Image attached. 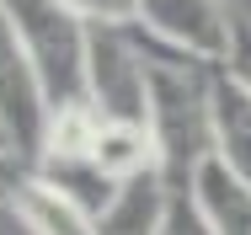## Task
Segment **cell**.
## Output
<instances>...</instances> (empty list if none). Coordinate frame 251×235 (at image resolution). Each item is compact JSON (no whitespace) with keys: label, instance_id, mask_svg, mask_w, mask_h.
Masks as SVG:
<instances>
[{"label":"cell","instance_id":"6da1fadb","mask_svg":"<svg viewBox=\"0 0 251 235\" xmlns=\"http://www.w3.org/2000/svg\"><path fill=\"white\" fill-rule=\"evenodd\" d=\"M128 32L145 53V75H150V134L160 144V177L166 187H193L198 166L214 155V70L155 43L134 22Z\"/></svg>","mask_w":251,"mask_h":235},{"label":"cell","instance_id":"7a4b0ae2","mask_svg":"<svg viewBox=\"0 0 251 235\" xmlns=\"http://www.w3.org/2000/svg\"><path fill=\"white\" fill-rule=\"evenodd\" d=\"M5 11L27 43L38 80H43L49 112L91 107V96H86V38H91V27L80 16H70L59 0H5Z\"/></svg>","mask_w":251,"mask_h":235},{"label":"cell","instance_id":"3957f363","mask_svg":"<svg viewBox=\"0 0 251 235\" xmlns=\"http://www.w3.org/2000/svg\"><path fill=\"white\" fill-rule=\"evenodd\" d=\"M86 96L101 118L150 123V75L128 27H91L86 38Z\"/></svg>","mask_w":251,"mask_h":235},{"label":"cell","instance_id":"277c9868","mask_svg":"<svg viewBox=\"0 0 251 235\" xmlns=\"http://www.w3.org/2000/svg\"><path fill=\"white\" fill-rule=\"evenodd\" d=\"M134 27L208 70H219L235 43V11L225 0H145Z\"/></svg>","mask_w":251,"mask_h":235},{"label":"cell","instance_id":"5b68a950","mask_svg":"<svg viewBox=\"0 0 251 235\" xmlns=\"http://www.w3.org/2000/svg\"><path fill=\"white\" fill-rule=\"evenodd\" d=\"M0 123L11 129V139L27 160H38L43 134H49V96H43V80L27 59V43H22L5 0H0Z\"/></svg>","mask_w":251,"mask_h":235},{"label":"cell","instance_id":"8992f818","mask_svg":"<svg viewBox=\"0 0 251 235\" xmlns=\"http://www.w3.org/2000/svg\"><path fill=\"white\" fill-rule=\"evenodd\" d=\"M5 209L22 219V230H27V235H101L97 230V214L80 209L75 198H64L59 187H49L38 171L22 177V187L11 192Z\"/></svg>","mask_w":251,"mask_h":235},{"label":"cell","instance_id":"52a82bcc","mask_svg":"<svg viewBox=\"0 0 251 235\" xmlns=\"http://www.w3.org/2000/svg\"><path fill=\"white\" fill-rule=\"evenodd\" d=\"M91 160L112 182H134L160 171V144H155L150 123H128V118H97V139H91Z\"/></svg>","mask_w":251,"mask_h":235},{"label":"cell","instance_id":"ba28073f","mask_svg":"<svg viewBox=\"0 0 251 235\" xmlns=\"http://www.w3.org/2000/svg\"><path fill=\"white\" fill-rule=\"evenodd\" d=\"M193 198H198V209H203L214 235H251V182L235 177L219 155H208L198 166Z\"/></svg>","mask_w":251,"mask_h":235},{"label":"cell","instance_id":"9c48e42d","mask_svg":"<svg viewBox=\"0 0 251 235\" xmlns=\"http://www.w3.org/2000/svg\"><path fill=\"white\" fill-rule=\"evenodd\" d=\"M214 155L251 182V91L225 70H214Z\"/></svg>","mask_w":251,"mask_h":235},{"label":"cell","instance_id":"30bf717a","mask_svg":"<svg viewBox=\"0 0 251 235\" xmlns=\"http://www.w3.org/2000/svg\"><path fill=\"white\" fill-rule=\"evenodd\" d=\"M32 171H38L49 187H59L64 198H75L80 209H91L97 219L112 209V198L123 192V182H112L97 160H91V150H80V155H38Z\"/></svg>","mask_w":251,"mask_h":235},{"label":"cell","instance_id":"8fae6325","mask_svg":"<svg viewBox=\"0 0 251 235\" xmlns=\"http://www.w3.org/2000/svg\"><path fill=\"white\" fill-rule=\"evenodd\" d=\"M166 177L150 171V177H134V182H123V192L112 198V209L97 219L101 235H155L160 230V214H166Z\"/></svg>","mask_w":251,"mask_h":235},{"label":"cell","instance_id":"7c38bea8","mask_svg":"<svg viewBox=\"0 0 251 235\" xmlns=\"http://www.w3.org/2000/svg\"><path fill=\"white\" fill-rule=\"evenodd\" d=\"M155 235H214L208 230V219H203L198 198H193V187H171V198H166V214H160V230Z\"/></svg>","mask_w":251,"mask_h":235},{"label":"cell","instance_id":"4fadbf2b","mask_svg":"<svg viewBox=\"0 0 251 235\" xmlns=\"http://www.w3.org/2000/svg\"><path fill=\"white\" fill-rule=\"evenodd\" d=\"M59 5L70 16H80L86 27H128L145 0H59Z\"/></svg>","mask_w":251,"mask_h":235},{"label":"cell","instance_id":"5bb4252c","mask_svg":"<svg viewBox=\"0 0 251 235\" xmlns=\"http://www.w3.org/2000/svg\"><path fill=\"white\" fill-rule=\"evenodd\" d=\"M32 171V160L16 150V139H11V129L0 123V203H11V192L22 187V177Z\"/></svg>","mask_w":251,"mask_h":235},{"label":"cell","instance_id":"9a60e30c","mask_svg":"<svg viewBox=\"0 0 251 235\" xmlns=\"http://www.w3.org/2000/svg\"><path fill=\"white\" fill-rule=\"evenodd\" d=\"M225 75H235L251 91V11H235V43H230V59L219 64Z\"/></svg>","mask_w":251,"mask_h":235}]
</instances>
